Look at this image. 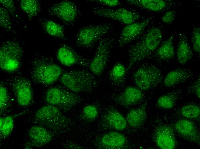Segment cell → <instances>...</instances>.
I'll return each mask as SVG.
<instances>
[{
	"mask_svg": "<svg viewBox=\"0 0 200 149\" xmlns=\"http://www.w3.org/2000/svg\"><path fill=\"white\" fill-rule=\"evenodd\" d=\"M163 35L156 27L149 29L137 42L129 48V71L136 64L150 56L157 49L161 42Z\"/></svg>",
	"mask_w": 200,
	"mask_h": 149,
	"instance_id": "1",
	"label": "cell"
},
{
	"mask_svg": "<svg viewBox=\"0 0 200 149\" xmlns=\"http://www.w3.org/2000/svg\"><path fill=\"white\" fill-rule=\"evenodd\" d=\"M61 84L68 90L75 93L91 90L96 84L93 76L82 70H71L62 74L60 77Z\"/></svg>",
	"mask_w": 200,
	"mask_h": 149,
	"instance_id": "2",
	"label": "cell"
},
{
	"mask_svg": "<svg viewBox=\"0 0 200 149\" xmlns=\"http://www.w3.org/2000/svg\"><path fill=\"white\" fill-rule=\"evenodd\" d=\"M34 118L36 122L50 129L58 130L68 126L70 121L60 109L48 104L40 108L35 112Z\"/></svg>",
	"mask_w": 200,
	"mask_h": 149,
	"instance_id": "3",
	"label": "cell"
},
{
	"mask_svg": "<svg viewBox=\"0 0 200 149\" xmlns=\"http://www.w3.org/2000/svg\"><path fill=\"white\" fill-rule=\"evenodd\" d=\"M112 29V26L109 23L91 25L83 27L78 31L76 35V45L79 47H91L111 32Z\"/></svg>",
	"mask_w": 200,
	"mask_h": 149,
	"instance_id": "4",
	"label": "cell"
},
{
	"mask_svg": "<svg viewBox=\"0 0 200 149\" xmlns=\"http://www.w3.org/2000/svg\"><path fill=\"white\" fill-rule=\"evenodd\" d=\"M22 48L17 42L8 40L3 42L0 48V67L5 71L16 70L20 64Z\"/></svg>",
	"mask_w": 200,
	"mask_h": 149,
	"instance_id": "5",
	"label": "cell"
},
{
	"mask_svg": "<svg viewBox=\"0 0 200 149\" xmlns=\"http://www.w3.org/2000/svg\"><path fill=\"white\" fill-rule=\"evenodd\" d=\"M45 99L48 104L66 111L69 110L82 101L80 97L76 93L56 87L47 90Z\"/></svg>",
	"mask_w": 200,
	"mask_h": 149,
	"instance_id": "6",
	"label": "cell"
},
{
	"mask_svg": "<svg viewBox=\"0 0 200 149\" xmlns=\"http://www.w3.org/2000/svg\"><path fill=\"white\" fill-rule=\"evenodd\" d=\"M116 38L115 36L110 35L103 37L99 41L95 54L89 66L94 75L99 76L104 72Z\"/></svg>",
	"mask_w": 200,
	"mask_h": 149,
	"instance_id": "7",
	"label": "cell"
},
{
	"mask_svg": "<svg viewBox=\"0 0 200 149\" xmlns=\"http://www.w3.org/2000/svg\"><path fill=\"white\" fill-rule=\"evenodd\" d=\"M50 15L62 20L66 25L72 26L81 17V12L72 1L64 0L55 3L47 10Z\"/></svg>",
	"mask_w": 200,
	"mask_h": 149,
	"instance_id": "8",
	"label": "cell"
},
{
	"mask_svg": "<svg viewBox=\"0 0 200 149\" xmlns=\"http://www.w3.org/2000/svg\"><path fill=\"white\" fill-rule=\"evenodd\" d=\"M163 79L160 70L153 65H144L134 72V79L138 87L142 91H147L158 85Z\"/></svg>",
	"mask_w": 200,
	"mask_h": 149,
	"instance_id": "9",
	"label": "cell"
},
{
	"mask_svg": "<svg viewBox=\"0 0 200 149\" xmlns=\"http://www.w3.org/2000/svg\"><path fill=\"white\" fill-rule=\"evenodd\" d=\"M31 72V77L36 82L45 85H50L60 77L62 73L61 67L57 64L45 60L38 61Z\"/></svg>",
	"mask_w": 200,
	"mask_h": 149,
	"instance_id": "10",
	"label": "cell"
},
{
	"mask_svg": "<svg viewBox=\"0 0 200 149\" xmlns=\"http://www.w3.org/2000/svg\"><path fill=\"white\" fill-rule=\"evenodd\" d=\"M90 12L95 15L111 19L127 25L135 22L141 18L137 12L124 8L111 9L96 7H93Z\"/></svg>",
	"mask_w": 200,
	"mask_h": 149,
	"instance_id": "11",
	"label": "cell"
},
{
	"mask_svg": "<svg viewBox=\"0 0 200 149\" xmlns=\"http://www.w3.org/2000/svg\"><path fill=\"white\" fill-rule=\"evenodd\" d=\"M151 17L142 21L127 25L122 30L117 42L121 48L134 41L140 36L153 19Z\"/></svg>",
	"mask_w": 200,
	"mask_h": 149,
	"instance_id": "12",
	"label": "cell"
},
{
	"mask_svg": "<svg viewBox=\"0 0 200 149\" xmlns=\"http://www.w3.org/2000/svg\"><path fill=\"white\" fill-rule=\"evenodd\" d=\"M12 88L18 104L22 107L28 105L32 98V93L30 83L26 79L21 77L14 80Z\"/></svg>",
	"mask_w": 200,
	"mask_h": 149,
	"instance_id": "13",
	"label": "cell"
},
{
	"mask_svg": "<svg viewBox=\"0 0 200 149\" xmlns=\"http://www.w3.org/2000/svg\"><path fill=\"white\" fill-rule=\"evenodd\" d=\"M155 142L160 148L173 149L176 141L173 129L168 125H161L156 129L154 134Z\"/></svg>",
	"mask_w": 200,
	"mask_h": 149,
	"instance_id": "14",
	"label": "cell"
},
{
	"mask_svg": "<svg viewBox=\"0 0 200 149\" xmlns=\"http://www.w3.org/2000/svg\"><path fill=\"white\" fill-rule=\"evenodd\" d=\"M126 143L124 135L116 132H109L97 137L95 142L97 148L105 149L123 148Z\"/></svg>",
	"mask_w": 200,
	"mask_h": 149,
	"instance_id": "15",
	"label": "cell"
},
{
	"mask_svg": "<svg viewBox=\"0 0 200 149\" xmlns=\"http://www.w3.org/2000/svg\"><path fill=\"white\" fill-rule=\"evenodd\" d=\"M58 60L63 65L71 66L76 64L86 66H89L91 61L80 56L72 48L63 46L58 49L57 54Z\"/></svg>",
	"mask_w": 200,
	"mask_h": 149,
	"instance_id": "16",
	"label": "cell"
},
{
	"mask_svg": "<svg viewBox=\"0 0 200 149\" xmlns=\"http://www.w3.org/2000/svg\"><path fill=\"white\" fill-rule=\"evenodd\" d=\"M176 131L185 140L200 144L199 132L192 121L186 119L177 121L174 125Z\"/></svg>",
	"mask_w": 200,
	"mask_h": 149,
	"instance_id": "17",
	"label": "cell"
},
{
	"mask_svg": "<svg viewBox=\"0 0 200 149\" xmlns=\"http://www.w3.org/2000/svg\"><path fill=\"white\" fill-rule=\"evenodd\" d=\"M143 98V94L142 90L138 87L129 86L117 95L114 100L121 106L128 107L139 103Z\"/></svg>",
	"mask_w": 200,
	"mask_h": 149,
	"instance_id": "18",
	"label": "cell"
},
{
	"mask_svg": "<svg viewBox=\"0 0 200 149\" xmlns=\"http://www.w3.org/2000/svg\"><path fill=\"white\" fill-rule=\"evenodd\" d=\"M101 123L106 128L122 131L126 128V119L116 109L111 108L108 109L103 116Z\"/></svg>",
	"mask_w": 200,
	"mask_h": 149,
	"instance_id": "19",
	"label": "cell"
},
{
	"mask_svg": "<svg viewBox=\"0 0 200 149\" xmlns=\"http://www.w3.org/2000/svg\"><path fill=\"white\" fill-rule=\"evenodd\" d=\"M28 135L32 144L36 147L46 145L52 140L53 137L52 134L44 127L37 125L30 128Z\"/></svg>",
	"mask_w": 200,
	"mask_h": 149,
	"instance_id": "20",
	"label": "cell"
},
{
	"mask_svg": "<svg viewBox=\"0 0 200 149\" xmlns=\"http://www.w3.org/2000/svg\"><path fill=\"white\" fill-rule=\"evenodd\" d=\"M193 76L194 73L189 70L177 68L167 74L164 79L163 84L166 87H172L186 81Z\"/></svg>",
	"mask_w": 200,
	"mask_h": 149,
	"instance_id": "21",
	"label": "cell"
},
{
	"mask_svg": "<svg viewBox=\"0 0 200 149\" xmlns=\"http://www.w3.org/2000/svg\"><path fill=\"white\" fill-rule=\"evenodd\" d=\"M147 103L145 102L139 107L131 109L128 112L126 119L130 127L139 128L144 123L147 118Z\"/></svg>",
	"mask_w": 200,
	"mask_h": 149,
	"instance_id": "22",
	"label": "cell"
},
{
	"mask_svg": "<svg viewBox=\"0 0 200 149\" xmlns=\"http://www.w3.org/2000/svg\"><path fill=\"white\" fill-rule=\"evenodd\" d=\"M176 56L177 60L181 65L186 64L192 58L193 53L186 35L183 32L179 34Z\"/></svg>",
	"mask_w": 200,
	"mask_h": 149,
	"instance_id": "23",
	"label": "cell"
},
{
	"mask_svg": "<svg viewBox=\"0 0 200 149\" xmlns=\"http://www.w3.org/2000/svg\"><path fill=\"white\" fill-rule=\"evenodd\" d=\"M40 23L44 30L49 35L61 40H66L64 28L61 25L48 19L41 20Z\"/></svg>",
	"mask_w": 200,
	"mask_h": 149,
	"instance_id": "24",
	"label": "cell"
},
{
	"mask_svg": "<svg viewBox=\"0 0 200 149\" xmlns=\"http://www.w3.org/2000/svg\"><path fill=\"white\" fill-rule=\"evenodd\" d=\"M129 4L155 12L160 11L166 7V1L162 0H127Z\"/></svg>",
	"mask_w": 200,
	"mask_h": 149,
	"instance_id": "25",
	"label": "cell"
},
{
	"mask_svg": "<svg viewBox=\"0 0 200 149\" xmlns=\"http://www.w3.org/2000/svg\"><path fill=\"white\" fill-rule=\"evenodd\" d=\"M175 34H172L164 41L159 47L156 52V55L164 60H169L173 58L175 54L173 40Z\"/></svg>",
	"mask_w": 200,
	"mask_h": 149,
	"instance_id": "26",
	"label": "cell"
},
{
	"mask_svg": "<svg viewBox=\"0 0 200 149\" xmlns=\"http://www.w3.org/2000/svg\"><path fill=\"white\" fill-rule=\"evenodd\" d=\"M179 91H172L164 94L157 99L156 105L158 107L164 109H170L176 104L179 97Z\"/></svg>",
	"mask_w": 200,
	"mask_h": 149,
	"instance_id": "27",
	"label": "cell"
},
{
	"mask_svg": "<svg viewBox=\"0 0 200 149\" xmlns=\"http://www.w3.org/2000/svg\"><path fill=\"white\" fill-rule=\"evenodd\" d=\"M19 5L29 20L37 16L41 10L40 4L36 0H22L20 1Z\"/></svg>",
	"mask_w": 200,
	"mask_h": 149,
	"instance_id": "28",
	"label": "cell"
},
{
	"mask_svg": "<svg viewBox=\"0 0 200 149\" xmlns=\"http://www.w3.org/2000/svg\"><path fill=\"white\" fill-rule=\"evenodd\" d=\"M126 71L124 64L120 62L116 63L109 72V79L115 85L121 84L124 81Z\"/></svg>",
	"mask_w": 200,
	"mask_h": 149,
	"instance_id": "29",
	"label": "cell"
},
{
	"mask_svg": "<svg viewBox=\"0 0 200 149\" xmlns=\"http://www.w3.org/2000/svg\"><path fill=\"white\" fill-rule=\"evenodd\" d=\"M180 112L182 116L187 119H196L200 117V107L195 104L185 105L181 108Z\"/></svg>",
	"mask_w": 200,
	"mask_h": 149,
	"instance_id": "30",
	"label": "cell"
},
{
	"mask_svg": "<svg viewBox=\"0 0 200 149\" xmlns=\"http://www.w3.org/2000/svg\"><path fill=\"white\" fill-rule=\"evenodd\" d=\"M14 127V120L11 115L1 117L0 118V132L1 136L5 138L11 133Z\"/></svg>",
	"mask_w": 200,
	"mask_h": 149,
	"instance_id": "31",
	"label": "cell"
},
{
	"mask_svg": "<svg viewBox=\"0 0 200 149\" xmlns=\"http://www.w3.org/2000/svg\"><path fill=\"white\" fill-rule=\"evenodd\" d=\"M98 114L99 111L97 107L93 105H89L83 108L82 118L86 122H91L96 118Z\"/></svg>",
	"mask_w": 200,
	"mask_h": 149,
	"instance_id": "32",
	"label": "cell"
},
{
	"mask_svg": "<svg viewBox=\"0 0 200 149\" xmlns=\"http://www.w3.org/2000/svg\"><path fill=\"white\" fill-rule=\"evenodd\" d=\"M9 12L1 6L0 7V26L3 29L7 31L12 30L11 23Z\"/></svg>",
	"mask_w": 200,
	"mask_h": 149,
	"instance_id": "33",
	"label": "cell"
},
{
	"mask_svg": "<svg viewBox=\"0 0 200 149\" xmlns=\"http://www.w3.org/2000/svg\"><path fill=\"white\" fill-rule=\"evenodd\" d=\"M9 97L6 88L2 85L0 86V110L2 114L7 109L9 104Z\"/></svg>",
	"mask_w": 200,
	"mask_h": 149,
	"instance_id": "34",
	"label": "cell"
},
{
	"mask_svg": "<svg viewBox=\"0 0 200 149\" xmlns=\"http://www.w3.org/2000/svg\"><path fill=\"white\" fill-rule=\"evenodd\" d=\"M191 41L193 50L196 52H200V29L199 27L194 28L192 33Z\"/></svg>",
	"mask_w": 200,
	"mask_h": 149,
	"instance_id": "35",
	"label": "cell"
},
{
	"mask_svg": "<svg viewBox=\"0 0 200 149\" xmlns=\"http://www.w3.org/2000/svg\"><path fill=\"white\" fill-rule=\"evenodd\" d=\"M0 4L11 14L13 15H16V8L14 2L12 0H0Z\"/></svg>",
	"mask_w": 200,
	"mask_h": 149,
	"instance_id": "36",
	"label": "cell"
},
{
	"mask_svg": "<svg viewBox=\"0 0 200 149\" xmlns=\"http://www.w3.org/2000/svg\"><path fill=\"white\" fill-rule=\"evenodd\" d=\"M176 12L172 10L168 11L164 13L161 17L162 22L165 24H170L174 20L176 17Z\"/></svg>",
	"mask_w": 200,
	"mask_h": 149,
	"instance_id": "37",
	"label": "cell"
},
{
	"mask_svg": "<svg viewBox=\"0 0 200 149\" xmlns=\"http://www.w3.org/2000/svg\"><path fill=\"white\" fill-rule=\"evenodd\" d=\"M91 2H95L102 5L110 7H115L118 5L120 3L118 0H95Z\"/></svg>",
	"mask_w": 200,
	"mask_h": 149,
	"instance_id": "38",
	"label": "cell"
},
{
	"mask_svg": "<svg viewBox=\"0 0 200 149\" xmlns=\"http://www.w3.org/2000/svg\"><path fill=\"white\" fill-rule=\"evenodd\" d=\"M200 78L197 79L193 82L192 87V90L193 93L198 98H200Z\"/></svg>",
	"mask_w": 200,
	"mask_h": 149,
	"instance_id": "39",
	"label": "cell"
},
{
	"mask_svg": "<svg viewBox=\"0 0 200 149\" xmlns=\"http://www.w3.org/2000/svg\"><path fill=\"white\" fill-rule=\"evenodd\" d=\"M68 148H82V147L81 146H78L77 145H74V144L70 143L69 144H68L67 146Z\"/></svg>",
	"mask_w": 200,
	"mask_h": 149,
	"instance_id": "40",
	"label": "cell"
}]
</instances>
